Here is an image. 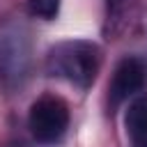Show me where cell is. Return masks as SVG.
I'll return each instance as SVG.
<instances>
[{"label":"cell","mask_w":147,"mask_h":147,"mask_svg":"<svg viewBox=\"0 0 147 147\" xmlns=\"http://www.w3.org/2000/svg\"><path fill=\"white\" fill-rule=\"evenodd\" d=\"M101 67V51L92 41L71 39L55 44L46 55V71L76 87H90Z\"/></svg>","instance_id":"6da1fadb"},{"label":"cell","mask_w":147,"mask_h":147,"mask_svg":"<svg viewBox=\"0 0 147 147\" xmlns=\"http://www.w3.org/2000/svg\"><path fill=\"white\" fill-rule=\"evenodd\" d=\"M28 124L37 142L41 145L57 142L69 126V108L57 96H41L32 103Z\"/></svg>","instance_id":"7a4b0ae2"},{"label":"cell","mask_w":147,"mask_h":147,"mask_svg":"<svg viewBox=\"0 0 147 147\" xmlns=\"http://www.w3.org/2000/svg\"><path fill=\"white\" fill-rule=\"evenodd\" d=\"M30 64V48L28 37L21 32V28H7L0 32V80L5 85L21 83L25 78Z\"/></svg>","instance_id":"3957f363"},{"label":"cell","mask_w":147,"mask_h":147,"mask_svg":"<svg viewBox=\"0 0 147 147\" xmlns=\"http://www.w3.org/2000/svg\"><path fill=\"white\" fill-rule=\"evenodd\" d=\"M147 83V71L145 64L136 57H126L117 64L110 85H108V101L110 108H117L119 103H124L126 99H131L136 92H140Z\"/></svg>","instance_id":"277c9868"},{"label":"cell","mask_w":147,"mask_h":147,"mask_svg":"<svg viewBox=\"0 0 147 147\" xmlns=\"http://www.w3.org/2000/svg\"><path fill=\"white\" fill-rule=\"evenodd\" d=\"M124 126L131 147H147V94L129 103L124 115Z\"/></svg>","instance_id":"5b68a950"},{"label":"cell","mask_w":147,"mask_h":147,"mask_svg":"<svg viewBox=\"0 0 147 147\" xmlns=\"http://www.w3.org/2000/svg\"><path fill=\"white\" fill-rule=\"evenodd\" d=\"M131 9V0H106V11H108V30L119 32L122 21L126 18Z\"/></svg>","instance_id":"8992f818"},{"label":"cell","mask_w":147,"mask_h":147,"mask_svg":"<svg viewBox=\"0 0 147 147\" xmlns=\"http://www.w3.org/2000/svg\"><path fill=\"white\" fill-rule=\"evenodd\" d=\"M57 9H60V0H30V11L39 18L51 21L55 18Z\"/></svg>","instance_id":"52a82bcc"}]
</instances>
